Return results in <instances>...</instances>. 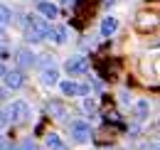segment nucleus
Wrapping results in <instances>:
<instances>
[{
	"instance_id": "nucleus-1",
	"label": "nucleus",
	"mask_w": 160,
	"mask_h": 150,
	"mask_svg": "<svg viewBox=\"0 0 160 150\" xmlns=\"http://www.w3.org/2000/svg\"><path fill=\"white\" fill-rule=\"evenodd\" d=\"M47 32H49V25L42 18H37V15H30V20H27V32H25L27 42H42V39L47 37Z\"/></svg>"
},
{
	"instance_id": "nucleus-13",
	"label": "nucleus",
	"mask_w": 160,
	"mask_h": 150,
	"mask_svg": "<svg viewBox=\"0 0 160 150\" xmlns=\"http://www.w3.org/2000/svg\"><path fill=\"white\" fill-rule=\"evenodd\" d=\"M42 81H44V84H57V81H59V74H57V69H54V67L44 69V74H42Z\"/></svg>"
},
{
	"instance_id": "nucleus-5",
	"label": "nucleus",
	"mask_w": 160,
	"mask_h": 150,
	"mask_svg": "<svg viewBox=\"0 0 160 150\" xmlns=\"http://www.w3.org/2000/svg\"><path fill=\"white\" fill-rule=\"evenodd\" d=\"M59 89L64 96H86L89 86L86 84H77V81H59Z\"/></svg>"
},
{
	"instance_id": "nucleus-17",
	"label": "nucleus",
	"mask_w": 160,
	"mask_h": 150,
	"mask_svg": "<svg viewBox=\"0 0 160 150\" xmlns=\"http://www.w3.org/2000/svg\"><path fill=\"white\" fill-rule=\"evenodd\" d=\"M84 111H86V113H91V116H94V113H96V103H94L91 98H86V101H84Z\"/></svg>"
},
{
	"instance_id": "nucleus-18",
	"label": "nucleus",
	"mask_w": 160,
	"mask_h": 150,
	"mask_svg": "<svg viewBox=\"0 0 160 150\" xmlns=\"http://www.w3.org/2000/svg\"><path fill=\"white\" fill-rule=\"evenodd\" d=\"M145 113H148V103H143V101H140V103H138V116L143 118Z\"/></svg>"
},
{
	"instance_id": "nucleus-21",
	"label": "nucleus",
	"mask_w": 160,
	"mask_h": 150,
	"mask_svg": "<svg viewBox=\"0 0 160 150\" xmlns=\"http://www.w3.org/2000/svg\"><path fill=\"white\" fill-rule=\"evenodd\" d=\"M2 74H5V67H2V64H0V76H2Z\"/></svg>"
},
{
	"instance_id": "nucleus-12",
	"label": "nucleus",
	"mask_w": 160,
	"mask_h": 150,
	"mask_svg": "<svg viewBox=\"0 0 160 150\" xmlns=\"http://www.w3.org/2000/svg\"><path fill=\"white\" fill-rule=\"evenodd\" d=\"M10 20H12V12H10V8L8 5H0V32L10 25Z\"/></svg>"
},
{
	"instance_id": "nucleus-15",
	"label": "nucleus",
	"mask_w": 160,
	"mask_h": 150,
	"mask_svg": "<svg viewBox=\"0 0 160 150\" xmlns=\"http://www.w3.org/2000/svg\"><path fill=\"white\" fill-rule=\"evenodd\" d=\"M15 150H37V145H35V140H22Z\"/></svg>"
},
{
	"instance_id": "nucleus-9",
	"label": "nucleus",
	"mask_w": 160,
	"mask_h": 150,
	"mask_svg": "<svg viewBox=\"0 0 160 150\" xmlns=\"http://www.w3.org/2000/svg\"><path fill=\"white\" fill-rule=\"evenodd\" d=\"M15 59H18V64H20L22 69H27V67L35 64V54H32L30 49H20V52L15 54Z\"/></svg>"
},
{
	"instance_id": "nucleus-24",
	"label": "nucleus",
	"mask_w": 160,
	"mask_h": 150,
	"mask_svg": "<svg viewBox=\"0 0 160 150\" xmlns=\"http://www.w3.org/2000/svg\"><path fill=\"white\" fill-rule=\"evenodd\" d=\"M0 143H2V140H0Z\"/></svg>"
},
{
	"instance_id": "nucleus-16",
	"label": "nucleus",
	"mask_w": 160,
	"mask_h": 150,
	"mask_svg": "<svg viewBox=\"0 0 160 150\" xmlns=\"http://www.w3.org/2000/svg\"><path fill=\"white\" fill-rule=\"evenodd\" d=\"M10 123V116H8V108H0V128H5Z\"/></svg>"
},
{
	"instance_id": "nucleus-10",
	"label": "nucleus",
	"mask_w": 160,
	"mask_h": 150,
	"mask_svg": "<svg viewBox=\"0 0 160 150\" xmlns=\"http://www.w3.org/2000/svg\"><path fill=\"white\" fill-rule=\"evenodd\" d=\"M47 37L52 39V42H57V44H64L67 42V27H49Z\"/></svg>"
},
{
	"instance_id": "nucleus-8",
	"label": "nucleus",
	"mask_w": 160,
	"mask_h": 150,
	"mask_svg": "<svg viewBox=\"0 0 160 150\" xmlns=\"http://www.w3.org/2000/svg\"><path fill=\"white\" fill-rule=\"evenodd\" d=\"M116 30H118V20L116 18H103V22H101V35L103 37H111Z\"/></svg>"
},
{
	"instance_id": "nucleus-11",
	"label": "nucleus",
	"mask_w": 160,
	"mask_h": 150,
	"mask_svg": "<svg viewBox=\"0 0 160 150\" xmlns=\"http://www.w3.org/2000/svg\"><path fill=\"white\" fill-rule=\"evenodd\" d=\"M47 148H52V150H67V145H64V140H62L57 133H49V135H47Z\"/></svg>"
},
{
	"instance_id": "nucleus-22",
	"label": "nucleus",
	"mask_w": 160,
	"mask_h": 150,
	"mask_svg": "<svg viewBox=\"0 0 160 150\" xmlns=\"http://www.w3.org/2000/svg\"><path fill=\"white\" fill-rule=\"evenodd\" d=\"M108 2H116V0H108Z\"/></svg>"
},
{
	"instance_id": "nucleus-20",
	"label": "nucleus",
	"mask_w": 160,
	"mask_h": 150,
	"mask_svg": "<svg viewBox=\"0 0 160 150\" xmlns=\"http://www.w3.org/2000/svg\"><path fill=\"white\" fill-rule=\"evenodd\" d=\"M0 150H15V148H12V145H2V143H0Z\"/></svg>"
},
{
	"instance_id": "nucleus-4",
	"label": "nucleus",
	"mask_w": 160,
	"mask_h": 150,
	"mask_svg": "<svg viewBox=\"0 0 160 150\" xmlns=\"http://www.w3.org/2000/svg\"><path fill=\"white\" fill-rule=\"evenodd\" d=\"M64 69H67V74H69V76L86 74V72H89V62H86L84 57H72V59H67Z\"/></svg>"
},
{
	"instance_id": "nucleus-3",
	"label": "nucleus",
	"mask_w": 160,
	"mask_h": 150,
	"mask_svg": "<svg viewBox=\"0 0 160 150\" xmlns=\"http://www.w3.org/2000/svg\"><path fill=\"white\" fill-rule=\"evenodd\" d=\"M8 116H10L12 123H25L27 116H30V108H27L25 101H12V106L8 108Z\"/></svg>"
},
{
	"instance_id": "nucleus-19",
	"label": "nucleus",
	"mask_w": 160,
	"mask_h": 150,
	"mask_svg": "<svg viewBox=\"0 0 160 150\" xmlns=\"http://www.w3.org/2000/svg\"><path fill=\"white\" fill-rule=\"evenodd\" d=\"M5 42H8V39H5V37H2V35H0V57L5 54Z\"/></svg>"
},
{
	"instance_id": "nucleus-23",
	"label": "nucleus",
	"mask_w": 160,
	"mask_h": 150,
	"mask_svg": "<svg viewBox=\"0 0 160 150\" xmlns=\"http://www.w3.org/2000/svg\"><path fill=\"white\" fill-rule=\"evenodd\" d=\"M153 150H158V148H153Z\"/></svg>"
},
{
	"instance_id": "nucleus-7",
	"label": "nucleus",
	"mask_w": 160,
	"mask_h": 150,
	"mask_svg": "<svg viewBox=\"0 0 160 150\" xmlns=\"http://www.w3.org/2000/svg\"><path fill=\"white\" fill-rule=\"evenodd\" d=\"M37 10H40L44 18H49V20H54L57 15H59V8H57L54 2H47V0H42L40 5H37Z\"/></svg>"
},
{
	"instance_id": "nucleus-14",
	"label": "nucleus",
	"mask_w": 160,
	"mask_h": 150,
	"mask_svg": "<svg viewBox=\"0 0 160 150\" xmlns=\"http://www.w3.org/2000/svg\"><path fill=\"white\" fill-rule=\"evenodd\" d=\"M47 108H49V113H52V116H62V113H64V108H62V103H59V101H52V103H49Z\"/></svg>"
},
{
	"instance_id": "nucleus-2",
	"label": "nucleus",
	"mask_w": 160,
	"mask_h": 150,
	"mask_svg": "<svg viewBox=\"0 0 160 150\" xmlns=\"http://www.w3.org/2000/svg\"><path fill=\"white\" fill-rule=\"evenodd\" d=\"M69 131H72V138H74L77 143H86V140H91V126H89L86 121H72Z\"/></svg>"
},
{
	"instance_id": "nucleus-6",
	"label": "nucleus",
	"mask_w": 160,
	"mask_h": 150,
	"mask_svg": "<svg viewBox=\"0 0 160 150\" xmlns=\"http://www.w3.org/2000/svg\"><path fill=\"white\" fill-rule=\"evenodd\" d=\"M5 84H8V89H20L22 84H25V76H22V72H18V69H12V72H5Z\"/></svg>"
}]
</instances>
